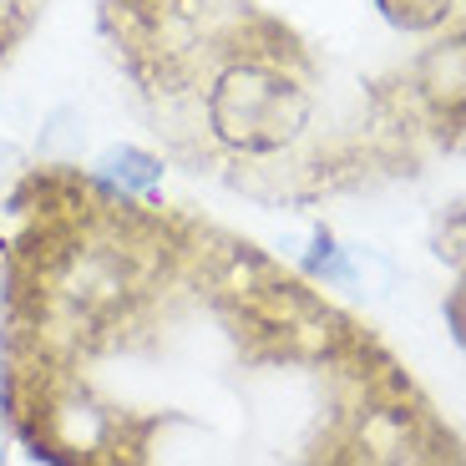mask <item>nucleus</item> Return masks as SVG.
I'll use <instances>...</instances> for the list:
<instances>
[{"mask_svg": "<svg viewBox=\"0 0 466 466\" xmlns=\"http://www.w3.org/2000/svg\"><path fill=\"white\" fill-rule=\"evenodd\" d=\"M446 325H451L456 345L466 350V274H461V284L451 289V299H446Z\"/></svg>", "mask_w": 466, "mask_h": 466, "instance_id": "0eeeda50", "label": "nucleus"}, {"mask_svg": "<svg viewBox=\"0 0 466 466\" xmlns=\"http://www.w3.org/2000/svg\"><path fill=\"white\" fill-rule=\"evenodd\" d=\"M208 127L233 152H279L309 127V92L274 61L233 56L208 86Z\"/></svg>", "mask_w": 466, "mask_h": 466, "instance_id": "f257e3e1", "label": "nucleus"}, {"mask_svg": "<svg viewBox=\"0 0 466 466\" xmlns=\"http://www.w3.org/2000/svg\"><path fill=\"white\" fill-rule=\"evenodd\" d=\"M410 86H416L420 106L431 112V122L441 127V137L451 127H466V31L441 35L436 46L420 51Z\"/></svg>", "mask_w": 466, "mask_h": 466, "instance_id": "f03ea898", "label": "nucleus"}, {"mask_svg": "<svg viewBox=\"0 0 466 466\" xmlns=\"http://www.w3.org/2000/svg\"><path fill=\"white\" fill-rule=\"evenodd\" d=\"M304 268H309V274H325V279H350V264H345V254L335 248L329 233H315V254L304 258Z\"/></svg>", "mask_w": 466, "mask_h": 466, "instance_id": "423d86ee", "label": "nucleus"}, {"mask_svg": "<svg viewBox=\"0 0 466 466\" xmlns=\"http://www.w3.org/2000/svg\"><path fill=\"white\" fill-rule=\"evenodd\" d=\"M431 248L446 264H466V203L441 208V218L431 223Z\"/></svg>", "mask_w": 466, "mask_h": 466, "instance_id": "39448f33", "label": "nucleus"}, {"mask_svg": "<svg viewBox=\"0 0 466 466\" xmlns=\"http://www.w3.org/2000/svg\"><path fill=\"white\" fill-rule=\"evenodd\" d=\"M96 167H102L106 183H116L122 193H152V187L163 183V163L152 157V152L142 147H106L102 157H96Z\"/></svg>", "mask_w": 466, "mask_h": 466, "instance_id": "7ed1b4c3", "label": "nucleus"}, {"mask_svg": "<svg viewBox=\"0 0 466 466\" xmlns=\"http://www.w3.org/2000/svg\"><path fill=\"white\" fill-rule=\"evenodd\" d=\"M375 11L396 31H436L456 11V0H375Z\"/></svg>", "mask_w": 466, "mask_h": 466, "instance_id": "20e7f679", "label": "nucleus"}]
</instances>
